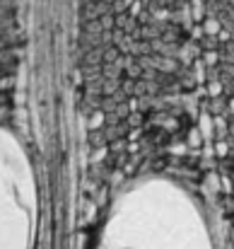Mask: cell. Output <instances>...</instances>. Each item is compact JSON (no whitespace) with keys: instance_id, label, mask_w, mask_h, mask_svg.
Segmentation results:
<instances>
[{"instance_id":"6da1fadb","label":"cell","mask_w":234,"mask_h":249,"mask_svg":"<svg viewBox=\"0 0 234 249\" xmlns=\"http://www.w3.org/2000/svg\"><path fill=\"white\" fill-rule=\"evenodd\" d=\"M92 249H222V240L203 196L148 174L116 194Z\"/></svg>"},{"instance_id":"7a4b0ae2","label":"cell","mask_w":234,"mask_h":249,"mask_svg":"<svg viewBox=\"0 0 234 249\" xmlns=\"http://www.w3.org/2000/svg\"><path fill=\"white\" fill-rule=\"evenodd\" d=\"M39 184L34 165L15 133L0 126V249H34Z\"/></svg>"}]
</instances>
